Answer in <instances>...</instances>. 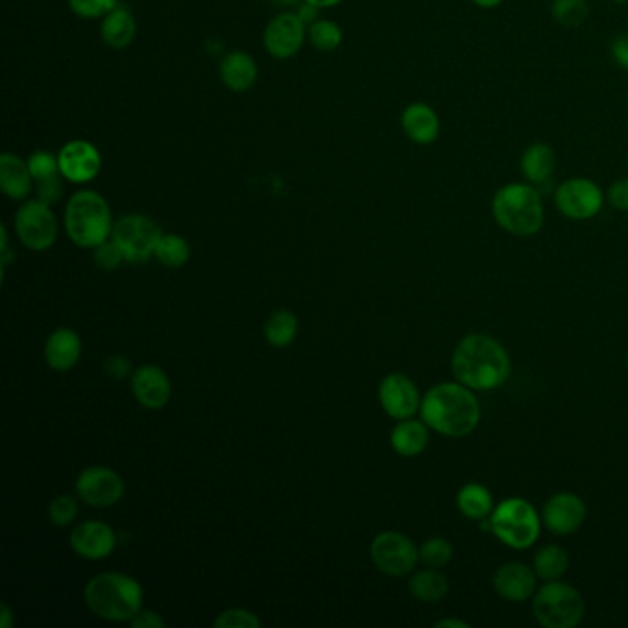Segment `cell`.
<instances>
[{"label": "cell", "mask_w": 628, "mask_h": 628, "mask_svg": "<svg viewBox=\"0 0 628 628\" xmlns=\"http://www.w3.org/2000/svg\"><path fill=\"white\" fill-rule=\"evenodd\" d=\"M306 2L314 4L319 10H328V8H336L343 0H306Z\"/></svg>", "instance_id": "cell-48"}, {"label": "cell", "mask_w": 628, "mask_h": 628, "mask_svg": "<svg viewBox=\"0 0 628 628\" xmlns=\"http://www.w3.org/2000/svg\"><path fill=\"white\" fill-rule=\"evenodd\" d=\"M476 4L477 8H483V10H494L501 6L505 0H472Z\"/></svg>", "instance_id": "cell-49"}, {"label": "cell", "mask_w": 628, "mask_h": 628, "mask_svg": "<svg viewBox=\"0 0 628 628\" xmlns=\"http://www.w3.org/2000/svg\"><path fill=\"white\" fill-rule=\"evenodd\" d=\"M586 503L573 492L553 494L544 503L540 516L549 533L557 536L573 535L586 520Z\"/></svg>", "instance_id": "cell-16"}, {"label": "cell", "mask_w": 628, "mask_h": 628, "mask_svg": "<svg viewBox=\"0 0 628 628\" xmlns=\"http://www.w3.org/2000/svg\"><path fill=\"white\" fill-rule=\"evenodd\" d=\"M457 509L459 512L468 518V520H474V522H483V520H489L490 514L494 511V498H492V492H490L485 485L481 483H466L463 485L459 492H457Z\"/></svg>", "instance_id": "cell-28"}, {"label": "cell", "mask_w": 628, "mask_h": 628, "mask_svg": "<svg viewBox=\"0 0 628 628\" xmlns=\"http://www.w3.org/2000/svg\"><path fill=\"white\" fill-rule=\"evenodd\" d=\"M542 516L535 505L524 498L500 501L489 518V531L503 546L524 551L536 544L542 533Z\"/></svg>", "instance_id": "cell-6"}, {"label": "cell", "mask_w": 628, "mask_h": 628, "mask_svg": "<svg viewBox=\"0 0 628 628\" xmlns=\"http://www.w3.org/2000/svg\"><path fill=\"white\" fill-rule=\"evenodd\" d=\"M389 441L396 454L402 457H417L430 444V426L424 420L415 417L396 420Z\"/></svg>", "instance_id": "cell-25"}, {"label": "cell", "mask_w": 628, "mask_h": 628, "mask_svg": "<svg viewBox=\"0 0 628 628\" xmlns=\"http://www.w3.org/2000/svg\"><path fill=\"white\" fill-rule=\"evenodd\" d=\"M70 242L82 249H94L113 234V212L107 199L96 190H78L70 196L63 216Z\"/></svg>", "instance_id": "cell-5"}, {"label": "cell", "mask_w": 628, "mask_h": 628, "mask_svg": "<svg viewBox=\"0 0 628 628\" xmlns=\"http://www.w3.org/2000/svg\"><path fill=\"white\" fill-rule=\"evenodd\" d=\"M70 549L85 560H104L117 547V533L102 520H87L76 525L69 536Z\"/></svg>", "instance_id": "cell-17"}, {"label": "cell", "mask_w": 628, "mask_h": 628, "mask_svg": "<svg viewBox=\"0 0 628 628\" xmlns=\"http://www.w3.org/2000/svg\"><path fill=\"white\" fill-rule=\"evenodd\" d=\"M220 80L233 93H247L258 80V65L244 50L229 52L220 63Z\"/></svg>", "instance_id": "cell-23"}, {"label": "cell", "mask_w": 628, "mask_h": 628, "mask_svg": "<svg viewBox=\"0 0 628 628\" xmlns=\"http://www.w3.org/2000/svg\"><path fill=\"white\" fill-rule=\"evenodd\" d=\"M76 496L89 507H113L124 498L126 483L117 470L109 466L93 465L83 468L74 483Z\"/></svg>", "instance_id": "cell-12"}, {"label": "cell", "mask_w": 628, "mask_h": 628, "mask_svg": "<svg viewBox=\"0 0 628 628\" xmlns=\"http://www.w3.org/2000/svg\"><path fill=\"white\" fill-rule=\"evenodd\" d=\"M163 234L157 221L150 216L126 214L115 221L111 240L120 247L126 262L140 264L155 256V249Z\"/></svg>", "instance_id": "cell-9"}, {"label": "cell", "mask_w": 628, "mask_h": 628, "mask_svg": "<svg viewBox=\"0 0 628 628\" xmlns=\"http://www.w3.org/2000/svg\"><path fill=\"white\" fill-rule=\"evenodd\" d=\"M492 586L503 601L524 603L533 599L538 590V575L533 566L524 562H505L494 571Z\"/></svg>", "instance_id": "cell-18"}, {"label": "cell", "mask_w": 628, "mask_h": 628, "mask_svg": "<svg viewBox=\"0 0 628 628\" xmlns=\"http://www.w3.org/2000/svg\"><path fill=\"white\" fill-rule=\"evenodd\" d=\"M419 413L431 431L452 439L474 433L481 420L476 391L457 380L430 387L422 396Z\"/></svg>", "instance_id": "cell-2"}, {"label": "cell", "mask_w": 628, "mask_h": 628, "mask_svg": "<svg viewBox=\"0 0 628 628\" xmlns=\"http://www.w3.org/2000/svg\"><path fill=\"white\" fill-rule=\"evenodd\" d=\"M131 389L142 408L159 411L172 398V382L159 365L144 363L131 374Z\"/></svg>", "instance_id": "cell-19"}, {"label": "cell", "mask_w": 628, "mask_h": 628, "mask_svg": "<svg viewBox=\"0 0 628 628\" xmlns=\"http://www.w3.org/2000/svg\"><path fill=\"white\" fill-rule=\"evenodd\" d=\"M82 350V339L78 336V332L63 326L50 332V336L45 341L43 354L50 369L58 373H67L78 365V361L82 358Z\"/></svg>", "instance_id": "cell-21"}, {"label": "cell", "mask_w": 628, "mask_h": 628, "mask_svg": "<svg viewBox=\"0 0 628 628\" xmlns=\"http://www.w3.org/2000/svg\"><path fill=\"white\" fill-rule=\"evenodd\" d=\"M369 555L374 566L389 577H406L417 570L419 547L400 531H384L374 536Z\"/></svg>", "instance_id": "cell-10"}, {"label": "cell", "mask_w": 628, "mask_h": 628, "mask_svg": "<svg viewBox=\"0 0 628 628\" xmlns=\"http://www.w3.org/2000/svg\"><path fill=\"white\" fill-rule=\"evenodd\" d=\"M58 159L59 172L63 179L74 185L91 183L104 168L102 153L89 140H69L59 150Z\"/></svg>", "instance_id": "cell-14"}, {"label": "cell", "mask_w": 628, "mask_h": 628, "mask_svg": "<svg viewBox=\"0 0 628 628\" xmlns=\"http://www.w3.org/2000/svg\"><path fill=\"white\" fill-rule=\"evenodd\" d=\"M400 124L411 142L419 146H430L441 135L439 113L426 102L409 104L400 117Z\"/></svg>", "instance_id": "cell-20"}, {"label": "cell", "mask_w": 628, "mask_h": 628, "mask_svg": "<svg viewBox=\"0 0 628 628\" xmlns=\"http://www.w3.org/2000/svg\"><path fill=\"white\" fill-rule=\"evenodd\" d=\"M557 170V155L555 150L547 142H533L525 148L520 159V172L524 175V181L542 187Z\"/></svg>", "instance_id": "cell-24"}, {"label": "cell", "mask_w": 628, "mask_h": 628, "mask_svg": "<svg viewBox=\"0 0 628 628\" xmlns=\"http://www.w3.org/2000/svg\"><path fill=\"white\" fill-rule=\"evenodd\" d=\"M605 194L608 205H612L619 212H628V177L614 181Z\"/></svg>", "instance_id": "cell-41"}, {"label": "cell", "mask_w": 628, "mask_h": 628, "mask_svg": "<svg viewBox=\"0 0 628 628\" xmlns=\"http://www.w3.org/2000/svg\"><path fill=\"white\" fill-rule=\"evenodd\" d=\"M308 39L319 52H334L343 43V30L330 19H317L308 26Z\"/></svg>", "instance_id": "cell-32"}, {"label": "cell", "mask_w": 628, "mask_h": 628, "mask_svg": "<svg viewBox=\"0 0 628 628\" xmlns=\"http://www.w3.org/2000/svg\"><path fill=\"white\" fill-rule=\"evenodd\" d=\"M13 223L19 242L35 253L48 251L58 240V218L50 205L37 198L23 201Z\"/></svg>", "instance_id": "cell-8"}, {"label": "cell", "mask_w": 628, "mask_h": 628, "mask_svg": "<svg viewBox=\"0 0 628 628\" xmlns=\"http://www.w3.org/2000/svg\"><path fill=\"white\" fill-rule=\"evenodd\" d=\"M35 181L28 161L15 153L0 155V188L4 196L12 201H26L34 190Z\"/></svg>", "instance_id": "cell-22"}, {"label": "cell", "mask_w": 628, "mask_h": 628, "mask_svg": "<svg viewBox=\"0 0 628 628\" xmlns=\"http://www.w3.org/2000/svg\"><path fill=\"white\" fill-rule=\"evenodd\" d=\"M26 161H28L35 183L47 181V179H52L56 175H61L58 155L47 152V150H37Z\"/></svg>", "instance_id": "cell-36"}, {"label": "cell", "mask_w": 628, "mask_h": 628, "mask_svg": "<svg viewBox=\"0 0 628 628\" xmlns=\"http://www.w3.org/2000/svg\"><path fill=\"white\" fill-rule=\"evenodd\" d=\"M551 15L564 28H579L590 17L586 0H551Z\"/></svg>", "instance_id": "cell-33"}, {"label": "cell", "mask_w": 628, "mask_h": 628, "mask_svg": "<svg viewBox=\"0 0 628 628\" xmlns=\"http://www.w3.org/2000/svg\"><path fill=\"white\" fill-rule=\"evenodd\" d=\"M212 625L216 628H260L262 621L251 610L229 608L218 614Z\"/></svg>", "instance_id": "cell-38"}, {"label": "cell", "mask_w": 628, "mask_h": 628, "mask_svg": "<svg viewBox=\"0 0 628 628\" xmlns=\"http://www.w3.org/2000/svg\"><path fill=\"white\" fill-rule=\"evenodd\" d=\"M70 12L80 19H104L105 15L120 6L118 0H67Z\"/></svg>", "instance_id": "cell-37"}, {"label": "cell", "mask_w": 628, "mask_h": 628, "mask_svg": "<svg viewBox=\"0 0 628 628\" xmlns=\"http://www.w3.org/2000/svg\"><path fill=\"white\" fill-rule=\"evenodd\" d=\"M610 54L617 67L628 70V35H617L610 45Z\"/></svg>", "instance_id": "cell-44"}, {"label": "cell", "mask_w": 628, "mask_h": 628, "mask_svg": "<svg viewBox=\"0 0 628 628\" xmlns=\"http://www.w3.org/2000/svg\"><path fill=\"white\" fill-rule=\"evenodd\" d=\"M533 568L540 581H560L570 568V555L564 547L547 544L536 551Z\"/></svg>", "instance_id": "cell-29"}, {"label": "cell", "mask_w": 628, "mask_h": 628, "mask_svg": "<svg viewBox=\"0 0 628 628\" xmlns=\"http://www.w3.org/2000/svg\"><path fill=\"white\" fill-rule=\"evenodd\" d=\"M455 380L472 391L500 389L511 376V356L501 341L483 332H472L452 352Z\"/></svg>", "instance_id": "cell-1"}, {"label": "cell", "mask_w": 628, "mask_h": 628, "mask_svg": "<svg viewBox=\"0 0 628 628\" xmlns=\"http://www.w3.org/2000/svg\"><path fill=\"white\" fill-rule=\"evenodd\" d=\"M190 255H192L190 244L181 234H163L155 249V258L159 264H163L164 268H183L187 266Z\"/></svg>", "instance_id": "cell-31"}, {"label": "cell", "mask_w": 628, "mask_h": 628, "mask_svg": "<svg viewBox=\"0 0 628 628\" xmlns=\"http://www.w3.org/2000/svg\"><path fill=\"white\" fill-rule=\"evenodd\" d=\"M94 264L104 271H113L126 262V256L111 238L93 249Z\"/></svg>", "instance_id": "cell-39"}, {"label": "cell", "mask_w": 628, "mask_h": 628, "mask_svg": "<svg viewBox=\"0 0 628 628\" xmlns=\"http://www.w3.org/2000/svg\"><path fill=\"white\" fill-rule=\"evenodd\" d=\"M100 34L105 45L113 50L128 48L137 37V21L126 6H117L102 19Z\"/></svg>", "instance_id": "cell-26"}, {"label": "cell", "mask_w": 628, "mask_h": 628, "mask_svg": "<svg viewBox=\"0 0 628 628\" xmlns=\"http://www.w3.org/2000/svg\"><path fill=\"white\" fill-rule=\"evenodd\" d=\"M129 625L133 628H164L166 621L155 610L142 608L139 614L129 621Z\"/></svg>", "instance_id": "cell-43"}, {"label": "cell", "mask_w": 628, "mask_h": 628, "mask_svg": "<svg viewBox=\"0 0 628 628\" xmlns=\"http://www.w3.org/2000/svg\"><path fill=\"white\" fill-rule=\"evenodd\" d=\"M408 590L409 594L413 595L420 603L433 605L448 595L450 582L442 571L426 566L424 570H415L411 573Z\"/></svg>", "instance_id": "cell-27"}, {"label": "cell", "mask_w": 628, "mask_h": 628, "mask_svg": "<svg viewBox=\"0 0 628 628\" xmlns=\"http://www.w3.org/2000/svg\"><path fill=\"white\" fill-rule=\"evenodd\" d=\"M308 39V26L297 12H284L269 21L262 43L269 56L275 59H290L297 56Z\"/></svg>", "instance_id": "cell-13"}, {"label": "cell", "mask_w": 628, "mask_h": 628, "mask_svg": "<svg viewBox=\"0 0 628 628\" xmlns=\"http://www.w3.org/2000/svg\"><path fill=\"white\" fill-rule=\"evenodd\" d=\"M299 319L290 310H275L264 325V338L275 349H286L297 338Z\"/></svg>", "instance_id": "cell-30"}, {"label": "cell", "mask_w": 628, "mask_h": 628, "mask_svg": "<svg viewBox=\"0 0 628 628\" xmlns=\"http://www.w3.org/2000/svg\"><path fill=\"white\" fill-rule=\"evenodd\" d=\"M584 614V597L568 582H544L533 595V616L542 627L575 628Z\"/></svg>", "instance_id": "cell-7"}, {"label": "cell", "mask_w": 628, "mask_h": 628, "mask_svg": "<svg viewBox=\"0 0 628 628\" xmlns=\"http://www.w3.org/2000/svg\"><path fill=\"white\" fill-rule=\"evenodd\" d=\"M280 2H284V4H297V0H280Z\"/></svg>", "instance_id": "cell-50"}, {"label": "cell", "mask_w": 628, "mask_h": 628, "mask_svg": "<svg viewBox=\"0 0 628 628\" xmlns=\"http://www.w3.org/2000/svg\"><path fill=\"white\" fill-rule=\"evenodd\" d=\"M492 218L505 233L516 238H531L542 231L546 220L540 188L516 181L496 190L492 198Z\"/></svg>", "instance_id": "cell-4"}, {"label": "cell", "mask_w": 628, "mask_h": 628, "mask_svg": "<svg viewBox=\"0 0 628 628\" xmlns=\"http://www.w3.org/2000/svg\"><path fill=\"white\" fill-rule=\"evenodd\" d=\"M319 8L314 6V4H310V2H306L303 0V4H299V10H297V15L303 19L304 24L306 26H310V24L315 23L317 19H319Z\"/></svg>", "instance_id": "cell-45"}, {"label": "cell", "mask_w": 628, "mask_h": 628, "mask_svg": "<svg viewBox=\"0 0 628 628\" xmlns=\"http://www.w3.org/2000/svg\"><path fill=\"white\" fill-rule=\"evenodd\" d=\"M80 500V498H78ZM78 500L70 494H59L48 505V520L54 527H69L78 516Z\"/></svg>", "instance_id": "cell-35"}, {"label": "cell", "mask_w": 628, "mask_h": 628, "mask_svg": "<svg viewBox=\"0 0 628 628\" xmlns=\"http://www.w3.org/2000/svg\"><path fill=\"white\" fill-rule=\"evenodd\" d=\"M83 601L91 614L104 621L129 623L144 608V590L128 573L104 571L87 582Z\"/></svg>", "instance_id": "cell-3"}, {"label": "cell", "mask_w": 628, "mask_h": 628, "mask_svg": "<svg viewBox=\"0 0 628 628\" xmlns=\"http://www.w3.org/2000/svg\"><path fill=\"white\" fill-rule=\"evenodd\" d=\"M13 612L8 603H0V627L12 628Z\"/></svg>", "instance_id": "cell-46"}, {"label": "cell", "mask_w": 628, "mask_h": 628, "mask_svg": "<svg viewBox=\"0 0 628 628\" xmlns=\"http://www.w3.org/2000/svg\"><path fill=\"white\" fill-rule=\"evenodd\" d=\"M378 400L387 417L411 419L420 411L422 396L419 387L404 373H389L378 385Z\"/></svg>", "instance_id": "cell-15"}, {"label": "cell", "mask_w": 628, "mask_h": 628, "mask_svg": "<svg viewBox=\"0 0 628 628\" xmlns=\"http://www.w3.org/2000/svg\"><path fill=\"white\" fill-rule=\"evenodd\" d=\"M420 562L428 568L442 570L454 559V546L450 540L442 536H431L419 547Z\"/></svg>", "instance_id": "cell-34"}, {"label": "cell", "mask_w": 628, "mask_h": 628, "mask_svg": "<svg viewBox=\"0 0 628 628\" xmlns=\"http://www.w3.org/2000/svg\"><path fill=\"white\" fill-rule=\"evenodd\" d=\"M35 192H37V199L47 203V205H56L61 196H63V175H56L52 179L47 181H39L35 183Z\"/></svg>", "instance_id": "cell-40"}, {"label": "cell", "mask_w": 628, "mask_h": 628, "mask_svg": "<svg viewBox=\"0 0 628 628\" xmlns=\"http://www.w3.org/2000/svg\"><path fill=\"white\" fill-rule=\"evenodd\" d=\"M612 2H616V4H625L628 0H612Z\"/></svg>", "instance_id": "cell-51"}, {"label": "cell", "mask_w": 628, "mask_h": 628, "mask_svg": "<svg viewBox=\"0 0 628 628\" xmlns=\"http://www.w3.org/2000/svg\"><path fill=\"white\" fill-rule=\"evenodd\" d=\"M104 371L115 380H124L128 376L131 378L135 369L131 365V360L126 358L124 354H111L104 360Z\"/></svg>", "instance_id": "cell-42"}, {"label": "cell", "mask_w": 628, "mask_h": 628, "mask_svg": "<svg viewBox=\"0 0 628 628\" xmlns=\"http://www.w3.org/2000/svg\"><path fill=\"white\" fill-rule=\"evenodd\" d=\"M437 628H470V623H466L463 619H455V617H446L435 623Z\"/></svg>", "instance_id": "cell-47"}, {"label": "cell", "mask_w": 628, "mask_h": 628, "mask_svg": "<svg viewBox=\"0 0 628 628\" xmlns=\"http://www.w3.org/2000/svg\"><path fill=\"white\" fill-rule=\"evenodd\" d=\"M605 203V190L590 177H571L555 190V207L568 220H592Z\"/></svg>", "instance_id": "cell-11"}]
</instances>
